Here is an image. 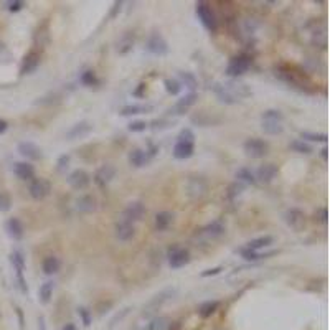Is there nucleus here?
Listing matches in <instances>:
<instances>
[{"label":"nucleus","mask_w":330,"mask_h":330,"mask_svg":"<svg viewBox=\"0 0 330 330\" xmlns=\"http://www.w3.org/2000/svg\"><path fill=\"white\" fill-rule=\"evenodd\" d=\"M213 93L220 102L227 104V106H234V104L245 101L250 98L253 91L246 83H241L238 79H229L225 83H216L213 86Z\"/></svg>","instance_id":"1"},{"label":"nucleus","mask_w":330,"mask_h":330,"mask_svg":"<svg viewBox=\"0 0 330 330\" xmlns=\"http://www.w3.org/2000/svg\"><path fill=\"white\" fill-rule=\"evenodd\" d=\"M261 129L268 135H279L284 132V114L279 109H266L261 114Z\"/></svg>","instance_id":"2"},{"label":"nucleus","mask_w":330,"mask_h":330,"mask_svg":"<svg viewBox=\"0 0 330 330\" xmlns=\"http://www.w3.org/2000/svg\"><path fill=\"white\" fill-rule=\"evenodd\" d=\"M251 66H253V58L250 55H238L229 60L225 73H227V76H229L231 79H238L239 76L248 73V71L251 70Z\"/></svg>","instance_id":"3"},{"label":"nucleus","mask_w":330,"mask_h":330,"mask_svg":"<svg viewBox=\"0 0 330 330\" xmlns=\"http://www.w3.org/2000/svg\"><path fill=\"white\" fill-rule=\"evenodd\" d=\"M195 13L197 19L200 20V24L203 25V28L210 33H215L218 30V20H216V15L213 12V8L208 5L206 2H198L195 5Z\"/></svg>","instance_id":"4"},{"label":"nucleus","mask_w":330,"mask_h":330,"mask_svg":"<svg viewBox=\"0 0 330 330\" xmlns=\"http://www.w3.org/2000/svg\"><path fill=\"white\" fill-rule=\"evenodd\" d=\"M167 261L172 269H180L185 268L190 261H192V254H190L188 248H183L180 245H172L167 250Z\"/></svg>","instance_id":"5"},{"label":"nucleus","mask_w":330,"mask_h":330,"mask_svg":"<svg viewBox=\"0 0 330 330\" xmlns=\"http://www.w3.org/2000/svg\"><path fill=\"white\" fill-rule=\"evenodd\" d=\"M243 151L250 159H263L269 152V142L259 137H250L243 144Z\"/></svg>","instance_id":"6"},{"label":"nucleus","mask_w":330,"mask_h":330,"mask_svg":"<svg viewBox=\"0 0 330 330\" xmlns=\"http://www.w3.org/2000/svg\"><path fill=\"white\" fill-rule=\"evenodd\" d=\"M225 233H227V225L220 220H215L205 225L203 228L197 229V236H200L203 241H215V239H220Z\"/></svg>","instance_id":"7"},{"label":"nucleus","mask_w":330,"mask_h":330,"mask_svg":"<svg viewBox=\"0 0 330 330\" xmlns=\"http://www.w3.org/2000/svg\"><path fill=\"white\" fill-rule=\"evenodd\" d=\"M146 50L153 56H165L169 53V43L164 35L159 31H152L146 42Z\"/></svg>","instance_id":"8"},{"label":"nucleus","mask_w":330,"mask_h":330,"mask_svg":"<svg viewBox=\"0 0 330 330\" xmlns=\"http://www.w3.org/2000/svg\"><path fill=\"white\" fill-rule=\"evenodd\" d=\"M28 193H30V197L37 202L45 200V198L51 193V183H50V180L43 178V177H35L33 180H30Z\"/></svg>","instance_id":"9"},{"label":"nucleus","mask_w":330,"mask_h":330,"mask_svg":"<svg viewBox=\"0 0 330 330\" xmlns=\"http://www.w3.org/2000/svg\"><path fill=\"white\" fill-rule=\"evenodd\" d=\"M197 101H198V94L197 93L185 94V96L177 99V102H175L174 106L167 109V114H169V116H183V114H187V112L197 104Z\"/></svg>","instance_id":"10"},{"label":"nucleus","mask_w":330,"mask_h":330,"mask_svg":"<svg viewBox=\"0 0 330 330\" xmlns=\"http://www.w3.org/2000/svg\"><path fill=\"white\" fill-rule=\"evenodd\" d=\"M146 213H147V208H146V205H144L142 202H130V203L126 205V208L123 210V213H121L119 220L129 221V223L134 225L135 221H141Z\"/></svg>","instance_id":"11"},{"label":"nucleus","mask_w":330,"mask_h":330,"mask_svg":"<svg viewBox=\"0 0 330 330\" xmlns=\"http://www.w3.org/2000/svg\"><path fill=\"white\" fill-rule=\"evenodd\" d=\"M116 174H117V170H116V167L114 165H111V164H104V165H101L99 169L94 172V175H93V182L98 185L99 188H106L107 185H109L112 180H114V177H116Z\"/></svg>","instance_id":"12"},{"label":"nucleus","mask_w":330,"mask_h":330,"mask_svg":"<svg viewBox=\"0 0 330 330\" xmlns=\"http://www.w3.org/2000/svg\"><path fill=\"white\" fill-rule=\"evenodd\" d=\"M208 192V182L203 177H190L187 182V193L190 198L198 200V198L205 197Z\"/></svg>","instance_id":"13"},{"label":"nucleus","mask_w":330,"mask_h":330,"mask_svg":"<svg viewBox=\"0 0 330 330\" xmlns=\"http://www.w3.org/2000/svg\"><path fill=\"white\" fill-rule=\"evenodd\" d=\"M284 220H286L287 227L294 231H302L305 228V215L299 208H289L284 215Z\"/></svg>","instance_id":"14"},{"label":"nucleus","mask_w":330,"mask_h":330,"mask_svg":"<svg viewBox=\"0 0 330 330\" xmlns=\"http://www.w3.org/2000/svg\"><path fill=\"white\" fill-rule=\"evenodd\" d=\"M175 292H177V289H175V287H167V289H164V291H160L159 294H155V296H153L152 299L149 301L147 307H144L146 314H149V312H153V310L159 309V307H162L167 301H170L172 297L175 296Z\"/></svg>","instance_id":"15"},{"label":"nucleus","mask_w":330,"mask_h":330,"mask_svg":"<svg viewBox=\"0 0 330 330\" xmlns=\"http://www.w3.org/2000/svg\"><path fill=\"white\" fill-rule=\"evenodd\" d=\"M19 153L22 157H25L26 160H31V162H38L43 159V151L40 149L35 142H30V141H24L19 144Z\"/></svg>","instance_id":"16"},{"label":"nucleus","mask_w":330,"mask_h":330,"mask_svg":"<svg viewBox=\"0 0 330 330\" xmlns=\"http://www.w3.org/2000/svg\"><path fill=\"white\" fill-rule=\"evenodd\" d=\"M68 183H70V187L75 190H84L89 183H91V175L83 169H76L68 175Z\"/></svg>","instance_id":"17"},{"label":"nucleus","mask_w":330,"mask_h":330,"mask_svg":"<svg viewBox=\"0 0 330 330\" xmlns=\"http://www.w3.org/2000/svg\"><path fill=\"white\" fill-rule=\"evenodd\" d=\"M114 236H116L117 241L127 243L135 236V227L132 223H129V221L119 220L114 227Z\"/></svg>","instance_id":"18"},{"label":"nucleus","mask_w":330,"mask_h":330,"mask_svg":"<svg viewBox=\"0 0 330 330\" xmlns=\"http://www.w3.org/2000/svg\"><path fill=\"white\" fill-rule=\"evenodd\" d=\"M278 174H279L278 165H274V164H263V165L257 167V170H256V174H254V178H256V182L271 183L276 177H278Z\"/></svg>","instance_id":"19"},{"label":"nucleus","mask_w":330,"mask_h":330,"mask_svg":"<svg viewBox=\"0 0 330 330\" xmlns=\"http://www.w3.org/2000/svg\"><path fill=\"white\" fill-rule=\"evenodd\" d=\"M40 63H42V56H40L38 51H30L26 53L24 61H22V66H20V75H31L35 73V71L38 70Z\"/></svg>","instance_id":"20"},{"label":"nucleus","mask_w":330,"mask_h":330,"mask_svg":"<svg viewBox=\"0 0 330 330\" xmlns=\"http://www.w3.org/2000/svg\"><path fill=\"white\" fill-rule=\"evenodd\" d=\"M5 231L13 241H20V239L25 236L24 223L20 221V218H15V216H12V218H8L5 221Z\"/></svg>","instance_id":"21"},{"label":"nucleus","mask_w":330,"mask_h":330,"mask_svg":"<svg viewBox=\"0 0 330 330\" xmlns=\"http://www.w3.org/2000/svg\"><path fill=\"white\" fill-rule=\"evenodd\" d=\"M91 130H93V124L89 123V121H79V123H76L75 126H71V127L66 130L65 135L68 141H75V139L88 135Z\"/></svg>","instance_id":"22"},{"label":"nucleus","mask_w":330,"mask_h":330,"mask_svg":"<svg viewBox=\"0 0 330 330\" xmlns=\"http://www.w3.org/2000/svg\"><path fill=\"white\" fill-rule=\"evenodd\" d=\"M129 164L135 167V169H142V167L149 165V162H151L152 157L149 155L147 149H132V151L129 152Z\"/></svg>","instance_id":"23"},{"label":"nucleus","mask_w":330,"mask_h":330,"mask_svg":"<svg viewBox=\"0 0 330 330\" xmlns=\"http://www.w3.org/2000/svg\"><path fill=\"white\" fill-rule=\"evenodd\" d=\"M12 170L15 174V177L24 180V182H30V180L35 178V167L30 162H15Z\"/></svg>","instance_id":"24"},{"label":"nucleus","mask_w":330,"mask_h":330,"mask_svg":"<svg viewBox=\"0 0 330 330\" xmlns=\"http://www.w3.org/2000/svg\"><path fill=\"white\" fill-rule=\"evenodd\" d=\"M96 206H98L96 198H94L93 195H89V193H84V195L78 197V198H76V202H75L76 211H78V213H83V215L93 213V211L96 210Z\"/></svg>","instance_id":"25"},{"label":"nucleus","mask_w":330,"mask_h":330,"mask_svg":"<svg viewBox=\"0 0 330 330\" xmlns=\"http://www.w3.org/2000/svg\"><path fill=\"white\" fill-rule=\"evenodd\" d=\"M174 157L177 160H187L190 157L195 153V144L193 142H182V141H177V144L174 146Z\"/></svg>","instance_id":"26"},{"label":"nucleus","mask_w":330,"mask_h":330,"mask_svg":"<svg viewBox=\"0 0 330 330\" xmlns=\"http://www.w3.org/2000/svg\"><path fill=\"white\" fill-rule=\"evenodd\" d=\"M273 243H274V238L271 236V234H264V236H257V238H253L251 241H248L246 248L251 251L259 253L261 250H264V248H269Z\"/></svg>","instance_id":"27"},{"label":"nucleus","mask_w":330,"mask_h":330,"mask_svg":"<svg viewBox=\"0 0 330 330\" xmlns=\"http://www.w3.org/2000/svg\"><path fill=\"white\" fill-rule=\"evenodd\" d=\"M153 106L151 104H126V106L121 107L119 114L127 117V116H137V114H142V112H149L152 111Z\"/></svg>","instance_id":"28"},{"label":"nucleus","mask_w":330,"mask_h":330,"mask_svg":"<svg viewBox=\"0 0 330 330\" xmlns=\"http://www.w3.org/2000/svg\"><path fill=\"white\" fill-rule=\"evenodd\" d=\"M174 213L172 211H159V213L155 215V220H153V225H155V229L157 231H165V229H169V227L172 223H174Z\"/></svg>","instance_id":"29"},{"label":"nucleus","mask_w":330,"mask_h":330,"mask_svg":"<svg viewBox=\"0 0 330 330\" xmlns=\"http://www.w3.org/2000/svg\"><path fill=\"white\" fill-rule=\"evenodd\" d=\"M60 269H61V261L58 259L56 256H47L43 259V263H42V271H43V274H47V276H55V274H58L60 273Z\"/></svg>","instance_id":"30"},{"label":"nucleus","mask_w":330,"mask_h":330,"mask_svg":"<svg viewBox=\"0 0 330 330\" xmlns=\"http://www.w3.org/2000/svg\"><path fill=\"white\" fill-rule=\"evenodd\" d=\"M134 40H135V37H134L132 31H126L123 37H121L119 42H117V53H119V55L129 53L134 47Z\"/></svg>","instance_id":"31"},{"label":"nucleus","mask_w":330,"mask_h":330,"mask_svg":"<svg viewBox=\"0 0 330 330\" xmlns=\"http://www.w3.org/2000/svg\"><path fill=\"white\" fill-rule=\"evenodd\" d=\"M53 291H55V282L53 281L43 282L38 289V301L42 302L43 305L50 304V301H51V297H53Z\"/></svg>","instance_id":"32"},{"label":"nucleus","mask_w":330,"mask_h":330,"mask_svg":"<svg viewBox=\"0 0 330 330\" xmlns=\"http://www.w3.org/2000/svg\"><path fill=\"white\" fill-rule=\"evenodd\" d=\"M239 254L245 261H250V263H256V261H261V259H268L269 256L276 254V251H269V253H264V254H261V253H256V251H251L248 250V248H241L239 250Z\"/></svg>","instance_id":"33"},{"label":"nucleus","mask_w":330,"mask_h":330,"mask_svg":"<svg viewBox=\"0 0 330 330\" xmlns=\"http://www.w3.org/2000/svg\"><path fill=\"white\" fill-rule=\"evenodd\" d=\"M218 307H220L218 301H205V302H202V304L198 305V315L203 317V319L211 317V315H213L215 312L218 310Z\"/></svg>","instance_id":"34"},{"label":"nucleus","mask_w":330,"mask_h":330,"mask_svg":"<svg viewBox=\"0 0 330 330\" xmlns=\"http://www.w3.org/2000/svg\"><path fill=\"white\" fill-rule=\"evenodd\" d=\"M236 182L243 183L246 187V185H256V178H254V174H253L251 169H248V167H241V169L236 170Z\"/></svg>","instance_id":"35"},{"label":"nucleus","mask_w":330,"mask_h":330,"mask_svg":"<svg viewBox=\"0 0 330 330\" xmlns=\"http://www.w3.org/2000/svg\"><path fill=\"white\" fill-rule=\"evenodd\" d=\"M192 123L197 124V126H202V127H208V126H215L220 123L218 117H213L210 114H206V112H198L192 117Z\"/></svg>","instance_id":"36"},{"label":"nucleus","mask_w":330,"mask_h":330,"mask_svg":"<svg viewBox=\"0 0 330 330\" xmlns=\"http://www.w3.org/2000/svg\"><path fill=\"white\" fill-rule=\"evenodd\" d=\"M10 263L15 269V274H24L25 271V256L24 253L19 250H13L10 253Z\"/></svg>","instance_id":"37"},{"label":"nucleus","mask_w":330,"mask_h":330,"mask_svg":"<svg viewBox=\"0 0 330 330\" xmlns=\"http://www.w3.org/2000/svg\"><path fill=\"white\" fill-rule=\"evenodd\" d=\"M289 149L296 153H304V155H309V153L314 152L310 144L305 141H301V139H294V141L289 142Z\"/></svg>","instance_id":"38"},{"label":"nucleus","mask_w":330,"mask_h":330,"mask_svg":"<svg viewBox=\"0 0 330 330\" xmlns=\"http://www.w3.org/2000/svg\"><path fill=\"white\" fill-rule=\"evenodd\" d=\"M180 76V84H185V88L190 89V93H195V89L198 88V79L197 76L193 73H190V71H180L178 73Z\"/></svg>","instance_id":"39"},{"label":"nucleus","mask_w":330,"mask_h":330,"mask_svg":"<svg viewBox=\"0 0 330 330\" xmlns=\"http://www.w3.org/2000/svg\"><path fill=\"white\" fill-rule=\"evenodd\" d=\"M301 141H310V142H327L329 141V135L324 132H310V130H301Z\"/></svg>","instance_id":"40"},{"label":"nucleus","mask_w":330,"mask_h":330,"mask_svg":"<svg viewBox=\"0 0 330 330\" xmlns=\"http://www.w3.org/2000/svg\"><path fill=\"white\" fill-rule=\"evenodd\" d=\"M170 327H172V320L169 317L160 315V317H155L151 320V324L147 325V330H170Z\"/></svg>","instance_id":"41"},{"label":"nucleus","mask_w":330,"mask_h":330,"mask_svg":"<svg viewBox=\"0 0 330 330\" xmlns=\"http://www.w3.org/2000/svg\"><path fill=\"white\" fill-rule=\"evenodd\" d=\"M175 121L174 119H169V117H159V119H153L151 124V129L153 132H157V130H165L169 127H174Z\"/></svg>","instance_id":"42"},{"label":"nucleus","mask_w":330,"mask_h":330,"mask_svg":"<svg viewBox=\"0 0 330 330\" xmlns=\"http://www.w3.org/2000/svg\"><path fill=\"white\" fill-rule=\"evenodd\" d=\"M79 83L83 86H88V88H93V86L99 84V79H98V76L93 70H86L79 76Z\"/></svg>","instance_id":"43"},{"label":"nucleus","mask_w":330,"mask_h":330,"mask_svg":"<svg viewBox=\"0 0 330 330\" xmlns=\"http://www.w3.org/2000/svg\"><path fill=\"white\" fill-rule=\"evenodd\" d=\"M164 86H165V91L170 94V96H178L180 91H182V84H180L178 79H172V78H167L164 81Z\"/></svg>","instance_id":"44"},{"label":"nucleus","mask_w":330,"mask_h":330,"mask_svg":"<svg viewBox=\"0 0 330 330\" xmlns=\"http://www.w3.org/2000/svg\"><path fill=\"white\" fill-rule=\"evenodd\" d=\"M78 315L81 319V322H83L84 327H89L93 322V314L89 309H86V307H78Z\"/></svg>","instance_id":"45"},{"label":"nucleus","mask_w":330,"mask_h":330,"mask_svg":"<svg viewBox=\"0 0 330 330\" xmlns=\"http://www.w3.org/2000/svg\"><path fill=\"white\" fill-rule=\"evenodd\" d=\"M243 192H245V185L239 183V182H233L228 187V198L229 200H233V198H236L238 195H241Z\"/></svg>","instance_id":"46"},{"label":"nucleus","mask_w":330,"mask_h":330,"mask_svg":"<svg viewBox=\"0 0 330 330\" xmlns=\"http://www.w3.org/2000/svg\"><path fill=\"white\" fill-rule=\"evenodd\" d=\"M147 127H149V124L146 123V121L137 119V121H132V123L127 126V130L129 132H144Z\"/></svg>","instance_id":"47"},{"label":"nucleus","mask_w":330,"mask_h":330,"mask_svg":"<svg viewBox=\"0 0 330 330\" xmlns=\"http://www.w3.org/2000/svg\"><path fill=\"white\" fill-rule=\"evenodd\" d=\"M177 139H178V141H182V142H193V144H195V134H193V130L190 127H185V129L180 130V134H178Z\"/></svg>","instance_id":"48"},{"label":"nucleus","mask_w":330,"mask_h":330,"mask_svg":"<svg viewBox=\"0 0 330 330\" xmlns=\"http://www.w3.org/2000/svg\"><path fill=\"white\" fill-rule=\"evenodd\" d=\"M12 208V200L5 192H0V211H8Z\"/></svg>","instance_id":"49"},{"label":"nucleus","mask_w":330,"mask_h":330,"mask_svg":"<svg viewBox=\"0 0 330 330\" xmlns=\"http://www.w3.org/2000/svg\"><path fill=\"white\" fill-rule=\"evenodd\" d=\"M24 7H25V3L22 2V0H13V2H7V10L12 12V13L20 12Z\"/></svg>","instance_id":"50"},{"label":"nucleus","mask_w":330,"mask_h":330,"mask_svg":"<svg viewBox=\"0 0 330 330\" xmlns=\"http://www.w3.org/2000/svg\"><path fill=\"white\" fill-rule=\"evenodd\" d=\"M70 159L71 157L68 155V153H63V155L58 159V162H56V169H58V172H63L68 167V164H70Z\"/></svg>","instance_id":"51"},{"label":"nucleus","mask_w":330,"mask_h":330,"mask_svg":"<svg viewBox=\"0 0 330 330\" xmlns=\"http://www.w3.org/2000/svg\"><path fill=\"white\" fill-rule=\"evenodd\" d=\"M315 216H317V220L320 221V223H327L329 221V210L325 206H322V208H319L317 210V213H315Z\"/></svg>","instance_id":"52"},{"label":"nucleus","mask_w":330,"mask_h":330,"mask_svg":"<svg viewBox=\"0 0 330 330\" xmlns=\"http://www.w3.org/2000/svg\"><path fill=\"white\" fill-rule=\"evenodd\" d=\"M221 271H223V266H216V268H211V269L203 271L200 276H202V278H210V276H218Z\"/></svg>","instance_id":"53"},{"label":"nucleus","mask_w":330,"mask_h":330,"mask_svg":"<svg viewBox=\"0 0 330 330\" xmlns=\"http://www.w3.org/2000/svg\"><path fill=\"white\" fill-rule=\"evenodd\" d=\"M121 8H123V2H114V5H112V10L109 13V19H114L117 13L121 12Z\"/></svg>","instance_id":"54"},{"label":"nucleus","mask_w":330,"mask_h":330,"mask_svg":"<svg viewBox=\"0 0 330 330\" xmlns=\"http://www.w3.org/2000/svg\"><path fill=\"white\" fill-rule=\"evenodd\" d=\"M7 129H8V123H7L5 119H0V135L5 134Z\"/></svg>","instance_id":"55"},{"label":"nucleus","mask_w":330,"mask_h":330,"mask_svg":"<svg viewBox=\"0 0 330 330\" xmlns=\"http://www.w3.org/2000/svg\"><path fill=\"white\" fill-rule=\"evenodd\" d=\"M38 330H47V322H45L43 315H40L38 317Z\"/></svg>","instance_id":"56"},{"label":"nucleus","mask_w":330,"mask_h":330,"mask_svg":"<svg viewBox=\"0 0 330 330\" xmlns=\"http://www.w3.org/2000/svg\"><path fill=\"white\" fill-rule=\"evenodd\" d=\"M17 315H19V322H20V329H24V312H22L20 307H17Z\"/></svg>","instance_id":"57"},{"label":"nucleus","mask_w":330,"mask_h":330,"mask_svg":"<svg viewBox=\"0 0 330 330\" xmlns=\"http://www.w3.org/2000/svg\"><path fill=\"white\" fill-rule=\"evenodd\" d=\"M144 89H146V84L141 83V84H139V89H137V91H134V96L141 98V96H142V91H144Z\"/></svg>","instance_id":"58"},{"label":"nucleus","mask_w":330,"mask_h":330,"mask_svg":"<svg viewBox=\"0 0 330 330\" xmlns=\"http://www.w3.org/2000/svg\"><path fill=\"white\" fill-rule=\"evenodd\" d=\"M320 157H322L325 162L329 160V149L327 147H322V151H320Z\"/></svg>","instance_id":"59"},{"label":"nucleus","mask_w":330,"mask_h":330,"mask_svg":"<svg viewBox=\"0 0 330 330\" xmlns=\"http://www.w3.org/2000/svg\"><path fill=\"white\" fill-rule=\"evenodd\" d=\"M61 330H78V329H76V325H75V324H71V322H70V324H66Z\"/></svg>","instance_id":"60"}]
</instances>
